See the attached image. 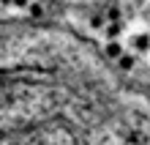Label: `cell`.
I'll return each instance as SVG.
<instances>
[{"instance_id":"1","label":"cell","mask_w":150,"mask_h":145,"mask_svg":"<svg viewBox=\"0 0 150 145\" xmlns=\"http://www.w3.org/2000/svg\"><path fill=\"white\" fill-rule=\"evenodd\" d=\"M131 52L139 58V55H145V52H150V33H134L131 36Z\"/></svg>"},{"instance_id":"2","label":"cell","mask_w":150,"mask_h":145,"mask_svg":"<svg viewBox=\"0 0 150 145\" xmlns=\"http://www.w3.org/2000/svg\"><path fill=\"white\" fill-rule=\"evenodd\" d=\"M123 52H126V44H123V39H117V41H107V44H104V55L112 58V60H117Z\"/></svg>"},{"instance_id":"3","label":"cell","mask_w":150,"mask_h":145,"mask_svg":"<svg viewBox=\"0 0 150 145\" xmlns=\"http://www.w3.org/2000/svg\"><path fill=\"white\" fill-rule=\"evenodd\" d=\"M115 63L120 66V71H134V69H137V55H134L131 49H126V52H123V55L115 60Z\"/></svg>"},{"instance_id":"4","label":"cell","mask_w":150,"mask_h":145,"mask_svg":"<svg viewBox=\"0 0 150 145\" xmlns=\"http://www.w3.org/2000/svg\"><path fill=\"white\" fill-rule=\"evenodd\" d=\"M25 14H28V16H44V14H47V8H44L41 0H33V3L25 8Z\"/></svg>"},{"instance_id":"5","label":"cell","mask_w":150,"mask_h":145,"mask_svg":"<svg viewBox=\"0 0 150 145\" xmlns=\"http://www.w3.org/2000/svg\"><path fill=\"white\" fill-rule=\"evenodd\" d=\"M87 25H90L93 30H101V28H104V16H101V11H96L90 19H87Z\"/></svg>"},{"instance_id":"6","label":"cell","mask_w":150,"mask_h":145,"mask_svg":"<svg viewBox=\"0 0 150 145\" xmlns=\"http://www.w3.org/2000/svg\"><path fill=\"white\" fill-rule=\"evenodd\" d=\"M139 14H142V19H145V22L150 25V3H145V8H142Z\"/></svg>"},{"instance_id":"7","label":"cell","mask_w":150,"mask_h":145,"mask_svg":"<svg viewBox=\"0 0 150 145\" xmlns=\"http://www.w3.org/2000/svg\"><path fill=\"white\" fill-rule=\"evenodd\" d=\"M0 8H11V0H0Z\"/></svg>"}]
</instances>
